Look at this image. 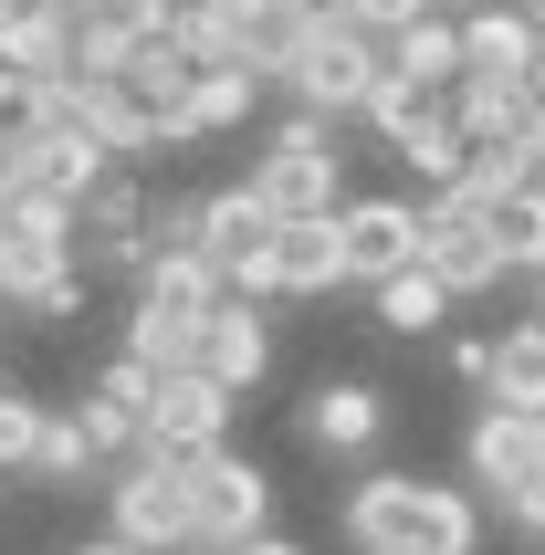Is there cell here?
Instances as JSON below:
<instances>
[{"instance_id":"6da1fadb","label":"cell","mask_w":545,"mask_h":555,"mask_svg":"<svg viewBox=\"0 0 545 555\" xmlns=\"http://www.w3.org/2000/svg\"><path fill=\"white\" fill-rule=\"evenodd\" d=\"M483 493H461V482H430V472H367L335 534L346 555H472L483 545Z\"/></svg>"},{"instance_id":"7a4b0ae2","label":"cell","mask_w":545,"mask_h":555,"mask_svg":"<svg viewBox=\"0 0 545 555\" xmlns=\"http://www.w3.org/2000/svg\"><path fill=\"white\" fill-rule=\"evenodd\" d=\"M105 534H126L137 555H189L200 545V451H137L105 472Z\"/></svg>"},{"instance_id":"3957f363","label":"cell","mask_w":545,"mask_h":555,"mask_svg":"<svg viewBox=\"0 0 545 555\" xmlns=\"http://www.w3.org/2000/svg\"><path fill=\"white\" fill-rule=\"evenodd\" d=\"M252 189H263L272 220H335L346 210V147H335V116H283L272 137H252Z\"/></svg>"},{"instance_id":"277c9868","label":"cell","mask_w":545,"mask_h":555,"mask_svg":"<svg viewBox=\"0 0 545 555\" xmlns=\"http://www.w3.org/2000/svg\"><path fill=\"white\" fill-rule=\"evenodd\" d=\"M378 74H389V42L378 31H357V22H326V31H304L294 53L272 63V85L294 94L304 116H367V94H378Z\"/></svg>"},{"instance_id":"5b68a950","label":"cell","mask_w":545,"mask_h":555,"mask_svg":"<svg viewBox=\"0 0 545 555\" xmlns=\"http://www.w3.org/2000/svg\"><path fill=\"white\" fill-rule=\"evenodd\" d=\"M420 262L452 283L461 305H483V294L515 283V262H504V242H493V210L472 199V189H430V210H420Z\"/></svg>"},{"instance_id":"8992f818","label":"cell","mask_w":545,"mask_h":555,"mask_svg":"<svg viewBox=\"0 0 545 555\" xmlns=\"http://www.w3.org/2000/svg\"><path fill=\"white\" fill-rule=\"evenodd\" d=\"M420 210L430 199H409V189H367V199H346L335 210V242H346V283H389L420 262Z\"/></svg>"},{"instance_id":"52a82bcc","label":"cell","mask_w":545,"mask_h":555,"mask_svg":"<svg viewBox=\"0 0 545 555\" xmlns=\"http://www.w3.org/2000/svg\"><path fill=\"white\" fill-rule=\"evenodd\" d=\"M148 189H137V168H105V179L85 189V210H74V242H85V273H148Z\"/></svg>"},{"instance_id":"ba28073f","label":"cell","mask_w":545,"mask_h":555,"mask_svg":"<svg viewBox=\"0 0 545 555\" xmlns=\"http://www.w3.org/2000/svg\"><path fill=\"white\" fill-rule=\"evenodd\" d=\"M263 525H272V472L242 462L231 440L200 451V545H252Z\"/></svg>"},{"instance_id":"9c48e42d","label":"cell","mask_w":545,"mask_h":555,"mask_svg":"<svg viewBox=\"0 0 545 555\" xmlns=\"http://www.w3.org/2000/svg\"><path fill=\"white\" fill-rule=\"evenodd\" d=\"M231 409H242V388H220L211 367H179V377H157V399H148V440L157 451H220Z\"/></svg>"},{"instance_id":"30bf717a","label":"cell","mask_w":545,"mask_h":555,"mask_svg":"<svg viewBox=\"0 0 545 555\" xmlns=\"http://www.w3.org/2000/svg\"><path fill=\"white\" fill-rule=\"evenodd\" d=\"M545 462V420L535 409H504V399H483L472 409V430H461V472H472V493H504V482H524V472Z\"/></svg>"},{"instance_id":"8fae6325","label":"cell","mask_w":545,"mask_h":555,"mask_svg":"<svg viewBox=\"0 0 545 555\" xmlns=\"http://www.w3.org/2000/svg\"><path fill=\"white\" fill-rule=\"evenodd\" d=\"M346 283V242H335V220H283L263 251V305H315Z\"/></svg>"},{"instance_id":"7c38bea8","label":"cell","mask_w":545,"mask_h":555,"mask_svg":"<svg viewBox=\"0 0 545 555\" xmlns=\"http://www.w3.org/2000/svg\"><path fill=\"white\" fill-rule=\"evenodd\" d=\"M378 430H389V388H367V377H315V388H304V440H315L326 462L378 451Z\"/></svg>"},{"instance_id":"4fadbf2b","label":"cell","mask_w":545,"mask_h":555,"mask_svg":"<svg viewBox=\"0 0 545 555\" xmlns=\"http://www.w3.org/2000/svg\"><path fill=\"white\" fill-rule=\"evenodd\" d=\"M200 367H211L220 388H242V399L272 377V314L252 305V294H220V305L200 314Z\"/></svg>"},{"instance_id":"5bb4252c","label":"cell","mask_w":545,"mask_h":555,"mask_svg":"<svg viewBox=\"0 0 545 555\" xmlns=\"http://www.w3.org/2000/svg\"><path fill=\"white\" fill-rule=\"evenodd\" d=\"M116 157L94 147V137H22V168H11V199H53V210H85V189L105 179Z\"/></svg>"},{"instance_id":"9a60e30c","label":"cell","mask_w":545,"mask_h":555,"mask_svg":"<svg viewBox=\"0 0 545 555\" xmlns=\"http://www.w3.org/2000/svg\"><path fill=\"white\" fill-rule=\"evenodd\" d=\"M461 63H472V74H524V85H535L545 22L524 11V0H472V11H461Z\"/></svg>"},{"instance_id":"2e32d148","label":"cell","mask_w":545,"mask_h":555,"mask_svg":"<svg viewBox=\"0 0 545 555\" xmlns=\"http://www.w3.org/2000/svg\"><path fill=\"white\" fill-rule=\"evenodd\" d=\"M74 31H85L74 0H31V11H11V22H0V74H22V85L74 74Z\"/></svg>"},{"instance_id":"e0dca14e","label":"cell","mask_w":545,"mask_h":555,"mask_svg":"<svg viewBox=\"0 0 545 555\" xmlns=\"http://www.w3.org/2000/svg\"><path fill=\"white\" fill-rule=\"evenodd\" d=\"M452 116H461L472 147H483V137H545V105H535L524 74H461V85H452Z\"/></svg>"},{"instance_id":"ac0fdd59","label":"cell","mask_w":545,"mask_h":555,"mask_svg":"<svg viewBox=\"0 0 545 555\" xmlns=\"http://www.w3.org/2000/svg\"><path fill=\"white\" fill-rule=\"evenodd\" d=\"M263 63H231V74H200V94H189L179 116H168V147H200V137H231V126H252V105H263Z\"/></svg>"},{"instance_id":"d6986e66","label":"cell","mask_w":545,"mask_h":555,"mask_svg":"<svg viewBox=\"0 0 545 555\" xmlns=\"http://www.w3.org/2000/svg\"><path fill=\"white\" fill-rule=\"evenodd\" d=\"M389 157L409 168V179H420V199H430V189H461V168H472V137H461L452 94H441L420 126H398V137H389Z\"/></svg>"},{"instance_id":"ffe728a7","label":"cell","mask_w":545,"mask_h":555,"mask_svg":"<svg viewBox=\"0 0 545 555\" xmlns=\"http://www.w3.org/2000/svg\"><path fill=\"white\" fill-rule=\"evenodd\" d=\"M126 85L148 94L157 116H179L189 94H200V63H189V42H179V11H168V22H148V31H137V63H126Z\"/></svg>"},{"instance_id":"44dd1931","label":"cell","mask_w":545,"mask_h":555,"mask_svg":"<svg viewBox=\"0 0 545 555\" xmlns=\"http://www.w3.org/2000/svg\"><path fill=\"white\" fill-rule=\"evenodd\" d=\"M367 305H378V325H389V336H441V325H452V283L430 273V262H409V273H389V283H367Z\"/></svg>"},{"instance_id":"7402d4cb","label":"cell","mask_w":545,"mask_h":555,"mask_svg":"<svg viewBox=\"0 0 545 555\" xmlns=\"http://www.w3.org/2000/svg\"><path fill=\"white\" fill-rule=\"evenodd\" d=\"M126 357H148L157 377L200 367V314H179V305H157V294H137V305H126Z\"/></svg>"},{"instance_id":"603a6c76","label":"cell","mask_w":545,"mask_h":555,"mask_svg":"<svg viewBox=\"0 0 545 555\" xmlns=\"http://www.w3.org/2000/svg\"><path fill=\"white\" fill-rule=\"evenodd\" d=\"M483 399L535 409V420H545V314H524V325L493 336V388H483Z\"/></svg>"},{"instance_id":"cb8c5ba5","label":"cell","mask_w":545,"mask_h":555,"mask_svg":"<svg viewBox=\"0 0 545 555\" xmlns=\"http://www.w3.org/2000/svg\"><path fill=\"white\" fill-rule=\"evenodd\" d=\"M31 493H105V462H94V440H85V420L74 409H53V430H42V451H31V472H22Z\"/></svg>"},{"instance_id":"d4e9b609","label":"cell","mask_w":545,"mask_h":555,"mask_svg":"<svg viewBox=\"0 0 545 555\" xmlns=\"http://www.w3.org/2000/svg\"><path fill=\"white\" fill-rule=\"evenodd\" d=\"M389 63H398V74H420L430 94H452L461 74H472V63H461V11H430V22H409V31L389 42Z\"/></svg>"},{"instance_id":"484cf974","label":"cell","mask_w":545,"mask_h":555,"mask_svg":"<svg viewBox=\"0 0 545 555\" xmlns=\"http://www.w3.org/2000/svg\"><path fill=\"white\" fill-rule=\"evenodd\" d=\"M137 294H157V305H179V314H211L220 294H231V273H220L211 251H148Z\"/></svg>"},{"instance_id":"4316f807","label":"cell","mask_w":545,"mask_h":555,"mask_svg":"<svg viewBox=\"0 0 545 555\" xmlns=\"http://www.w3.org/2000/svg\"><path fill=\"white\" fill-rule=\"evenodd\" d=\"M493 242H504L515 283L545 273V179H524V189H504V199H493Z\"/></svg>"},{"instance_id":"83f0119b","label":"cell","mask_w":545,"mask_h":555,"mask_svg":"<svg viewBox=\"0 0 545 555\" xmlns=\"http://www.w3.org/2000/svg\"><path fill=\"white\" fill-rule=\"evenodd\" d=\"M42 430H53V409H42V399H22V388H0V482H22V472H31Z\"/></svg>"},{"instance_id":"f1b7e54d","label":"cell","mask_w":545,"mask_h":555,"mask_svg":"<svg viewBox=\"0 0 545 555\" xmlns=\"http://www.w3.org/2000/svg\"><path fill=\"white\" fill-rule=\"evenodd\" d=\"M493 514H504V534H515V545L545 555V462L524 472V482H504V493H493Z\"/></svg>"},{"instance_id":"f546056e","label":"cell","mask_w":545,"mask_h":555,"mask_svg":"<svg viewBox=\"0 0 545 555\" xmlns=\"http://www.w3.org/2000/svg\"><path fill=\"white\" fill-rule=\"evenodd\" d=\"M126 63H137V31H116V22L74 31V74H116V85H126Z\"/></svg>"},{"instance_id":"4dcf8cb0","label":"cell","mask_w":545,"mask_h":555,"mask_svg":"<svg viewBox=\"0 0 545 555\" xmlns=\"http://www.w3.org/2000/svg\"><path fill=\"white\" fill-rule=\"evenodd\" d=\"M357 11V31H378V42H398L409 22H430V0H346Z\"/></svg>"},{"instance_id":"1f68e13d","label":"cell","mask_w":545,"mask_h":555,"mask_svg":"<svg viewBox=\"0 0 545 555\" xmlns=\"http://www.w3.org/2000/svg\"><path fill=\"white\" fill-rule=\"evenodd\" d=\"M452 377L461 388H493V336H452Z\"/></svg>"},{"instance_id":"d6a6232c","label":"cell","mask_w":545,"mask_h":555,"mask_svg":"<svg viewBox=\"0 0 545 555\" xmlns=\"http://www.w3.org/2000/svg\"><path fill=\"white\" fill-rule=\"evenodd\" d=\"M63 555H137L126 534H85V545H63Z\"/></svg>"},{"instance_id":"836d02e7","label":"cell","mask_w":545,"mask_h":555,"mask_svg":"<svg viewBox=\"0 0 545 555\" xmlns=\"http://www.w3.org/2000/svg\"><path fill=\"white\" fill-rule=\"evenodd\" d=\"M430 11H472V0H430Z\"/></svg>"},{"instance_id":"e575fe53","label":"cell","mask_w":545,"mask_h":555,"mask_svg":"<svg viewBox=\"0 0 545 555\" xmlns=\"http://www.w3.org/2000/svg\"><path fill=\"white\" fill-rule=\"evenodd\" d=\"M11 11H31V0H0V22H11Z\"/></svg>"},{"instance_id":"d590c367","label":"cell","mask_w":545,"mask_h":555,"mask_svg":"<svg viewBox=\"0 0 545 555\" xmlns=\"http://www.w3.org/2000/svg\"><path fill=\"white\" fill-rule=\"evenodd\" d=\"M535 105H545V63H535Z\"/></svg>"},{"instance_id":"8d00e7d4","label":"cell","mask_w":545,"mask_h":555,"mask_svg":"<svg viewBox=\"0 0 545 555\" xmlns=\"http://www.w3.org/2000/svg\"><path fill=\"white\" fill-rule=\"evenodd\" d=\"M535 314H545V273H535Z\"/></svg>"},{"instance_id":"74e56055","label":"cell","mask_w":545,"mask_h":555,"mask_svg":"<svg viewBox=\"0 0 545 555\" xmlns=\"http://www.w3.org/2000/svg\"><path fill=\"white\" fill-rule=\"evenodd\" d=\"M0 388H11V367H0Z\"/></svg>"},{"instance_id":"f35d334b","label":"cell","mask_w":545,"mask_h":555,"mask_svg":"<svg viewBox=\"0 0 545 555\" xmlns=\"http://www.w3.org/2000/svg\"><path fill=\"white\" fill-rule=\"evenodd\" d=\"M535 147H545V137H535Z\"/></svg>"}]
</instances>
